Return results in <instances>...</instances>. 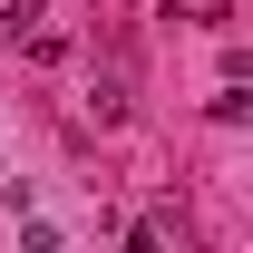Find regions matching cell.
I'll list each match as a JSON object with an SVG mask.
<instances>
[{"instance_id": "cell-1", "label": "cell", "mask_w": 253, "mask_h": 253, "mask_svg": "<svg viewBox=\"0 0 253 253\" xmlns=\"http://www.w3.org/2000/svg\"><path fill=\"white\" fill-rule=\"evenodd\" d=\"M39 10H49V0H0V30H30Z\"/></svg>"}]
</instances>
